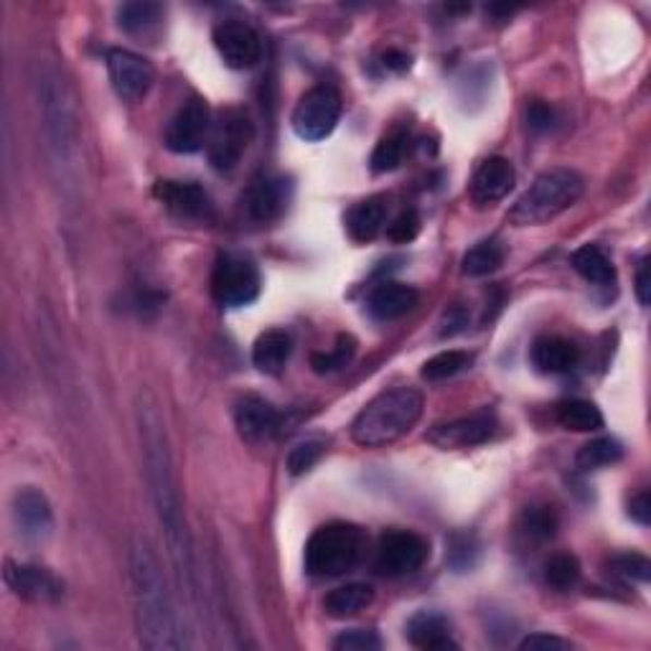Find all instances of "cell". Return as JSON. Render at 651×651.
<instances>
[{
  "label": "cell",
  "mask_w": 651,
  "mask_h": 651,
  "mask_svg": "<svg viewBox=\"0 0 651 651\" xmlns=\"http://www.w3.org/2000/svg\"><path fill=\"white\" fill-rule=\"evenodd\" d=\"M137 418V433H141V448H143V463H145V479H148V492L156 507V517L160 530H164L168 555H171L176 580L181 588H186L189 595L196 593L194 580V555H191V538L186 530V517H183V499L179 489V477L173 469L171 446H168V435L164 418H160L158 405L153 397L143 395L135 408Z\"/></svg>",
  "instance_id": "cell-1"
},
{
  "label": "cell",
  "mask_w": 651,
  "mask_h": 651,
  "mask_svg": "<svg viewBox=\"0 0 651 651\" xmlns=\"http://www.w3.org/2000/svg\"><path fill=\"white\" fill-rule=\"evenodd\" d=\"M128 565L130 586H133L135 629L141 644L150 651H179L191 647V641L183 637L173 595L166 583V572L160 568V560L148 538H143V534L133 538Z\"/></svg>",
  "instance_id": "cell-2"
},
{
  "label": "cell",
  "mask_w": 651,
  "mask_h": 651,
  "mask_svg": "<svg viewBox=\"0 0 651 651\" xmlns=\"http://www.w3.org/2000/svg\"><path fill=\"white\" fill-rule=\"evenodd\" d=\"M425 400L418 389L397 387L374 397L351 423V438L362 448H382L408 435L423 415Z\"/></svg>",
  "instance_id": "cell-3"
},
{
  "label": "cell",
  "mask_w": 651,
  "mask_h": 651,
  "mask_svg": "<svg viewBox=\"0 0 651 651\" xmlns=\"http://www.w3.org/2000/svg\"><path fill=\"white\" fill-rule=\"evenodd\" d=\"M36 92L49 150L61 166H72L76 150H80V120H76L72 92H69L59 69L44 67L38 72Z\"/></svg>",
  "instance_id": "cell-4"
},
{
  "label": "cell",
  "mask_w": 651,
  "mask_h": 651,
  "mask_svg": "<svg viewBox=\"0 0 651 651\" xmlns=\"http://www.w3.org/2000/svg\"><path fill=\"white\" fill-rule=\"evenodd\" d=\"M583 176L572 168H550L530 183V189L511 206L509 221L515 227H538L560 217L583 196Z\"/></svg>",
  "instance_id": "cell-5"
},
{
  "label": "cell",
  "mask_w": 651,
  "mask_h": 651,
  "mask_svg": "<svg viewBox=\"0 0 651 651\" xmlns=\"http://www.w3.org/2000/svg\"><path fill=\"white\" fill-rule=\"evenodd\" d=\"M366 550V534L351 522H328L305 542V572L311 578H339L354 570Z\"/></svg>",
  "instance_id": "cell-6"
},
{
  "label": "cell",
  "mask_w": 651,
  "mask_h": 651,
  "mask_svg": "<svg viewBox=\"0 0 651 651\" xmlns=\"http://www.w3.org/2000/svg\"><path fill=\"white\" fill-rule=\"evenodd\" d=\"M212 296L229 309L250 305L260 296L257 265L237 252H221L212 270Z\"/></svg>",
  "instance_id": "cell-7"
},
{
  "label": "cell",
  "mask_w": 651,
  "mask_h": 651,
  "mask_svg": "<svg viewBox=\"0 0 651 651\" xmlns=\"http://www.w3.org/2000/svg\"><path fill=\"white\" fill-rule=\"evenodd\" d=\"M343 103L339 89L331 84H318L298 99L293 110V130L301 141L318 143L339 125Z\"/></svg>",
  "instance_id": "cell-8"
},
{
  "label": "cell",
  "mask_w": 651,
  "mask_h": 651,
  "mask_svg": "<svg viewBox=\"0 0 651 651\" xmlns=\"http://www.w3.org/2000/svg\"><path fill=\"white\" fill-rule=\"evenodd\" d=\"M252 137H255V125L242 110L229 107V110L219 112V118L212 122L209 141H206L209 164L221 173L232 171L248 153Z\"/></svg>",
  "instance_id": "cell-9"
},
{
  "label": "cell",
  "mask_w": 651,
  "mask_h": 651,
  "mask_svg": "<svg viewBox=\"0 0 651 651\" xmlns=\"http://www.w3.org/2000/svg\"><path fill=\"white\" fill-rule=\"evenodd\" d=\"M431 555V545L415 532L393 530L379 540L377 555H374V568L379 576L402 578L420 570Z\"/></svg>",
  "instance_id": "cell-10"
},
{
  "label": "cell",
  "mask_w": 651,
  "mask_h": 651,
  "mask_svg": "<svg viewBox=\"0 0 651 651\" xmlns=\"http://www.w3.org/2000/svg\"><path fill=\"white\" fill-rule=\"evenodd\" d=\"M212 110L202 97H191L189 103L181 105V110L173 114L166 130V145L168 150L179 153V156H191V153L202 150L212 133Z\"/></svg>",
  "instance_id": "cell-11"
},
{
  "label": "cell",
  "mask_w": 651,
  "mask_h": 651,
  "mask_svg": "<svg viewBox=\"0 0 651 651\" xmlns=\"http://www.w3.org/2000/svg\"><path fill=\"white\" fill-rule=\"evenodd\" d=\"M107 74H110L112 89L118 92V97L128 99V103L143 99L156 82V69L150 61L130 49L107 51Z\"/></svg>",
  "instance_id": "cell-12"
},
{
  "label": "cell",
  "mask_w": 651,
  "mask_h": 651,
  "mask_svg": "<svg viewBox=\"0 0 651 651\" xmlns=\"http://www.w3.org/2000/svg\"><path fill=\"white\" fill-rule=\"evenodd\" d=\"M496 433V415L492 410H479L471 415L448 420V423L433 425L427 438L443 450L471 448L486 443Z\"/></svg>",
  "instance_id": "cell-13"
},
{
  "label": "cell",
  "mask_w": 651,
  "mask_h": 651,
  "mask_svg": "<svg viewBox=\"0 0 651 651\" xmlns=\"http://www.w3.org/2000/svg\"><path fill=\"white\" fill-rule=\"evenodd\" d=\"M214 46L221 61L232 69H252L263 57L260 34L244 21H225L214 28Z\"/></svg>",
  "instance_id": "cell-14"
},
{
  "label": "cell",
  "mask_w": 651,
  "mask_h": 651,
  "mask_svg": "<svg viewBox=\"0 0 651 651\" xmlns=\"http://www.w3.org/2000/svg\"><path fill=\"white\" fill-rule=\"evenodd\" d=\"M156 196L173 217L189 221H206L212 219L214 204L204 186L194 181H158Z\"/></svg>",
  "instance_id": "cell-15"
},
{
  "label": "cell",
  "mask_w": 651,
  "mask_h": 651,
  "mask_svg": "<svg viewBox=\"0 0 651 651\" xmlns=\"http://www.w3.org/2000/svg\"><path fill=\"white\" fill-rule=\"evenodd\" d=\"M13 522L31 542H44L53 530V511L44 492L34 486L19 489L13 496Z\"/></svg>",
  "instance_id": "cell-16"
},
{
  "label": "cell",
  "mask_w": 651,
  "mask_h": 651,
  "mask_svg": "<svg viewBox=\"0 0 651 651\" xmlns=\"http://www.w3.org/2000/svg\"><path fill=\"white\" fill-rule=\"evenodd\" d=\"M5 583L15 595L34 603H51L64 593V586L57 576L28 563H5Z\"/></svg>",
  "instance_id": "cell-17"
},
{
  "label": "cell",
  "mask_w": 651,
  "mask_h": 651,
  "mask_svg": "<svg viewBox=\"0 0 651 651\" xmlns=\"http://www.w3.org/2000/svg\"><path fill=\"white\" fill-rule=\"evenodd\" d=\"M244 212L257 225H270L280 219L288 206V181L275 179V176H263V179L252 181L248 194L242 198Z\"/></svg>",
  "instance_id": "cell-18"
},
{
  "label": "cell",
  "mask_w": 651,
  "mask_h": 651,
  "mask_svg": "<svg viewBox=\"0 0 651 651\" xmlns=\"http://www.w3.org/2000/svg\"><path fill=\"white\" fill-rule=\"evenodd\" d=\"M515 181H517L515 166H511L507 158L502 156L486 158L484 164L477 168V173H473L471 179L473 204L492 206L496 202H502V198L515 189Z\"/></svg>",
  "instance_id": "cell-19"
},
{
  "label": "cell",
  "mask_w": 651,
  "mask_h": 651,
  "mask_svg": "<svg viewBox=\"0 0 651 651\" xmlns=\"http://www.w3.org/2000/svg\"><path fill=\"white\" fill-rule=\"evenodd\" d=\"M280 412L257 395H248L244 400H240L234 410L237 431L250 443L273 438V435L280 431Z\"/></svg>",
  "instance_id": "cell-20"
},
{
  "label": "cell",
  "mask_w": 651,
  "mask_h": 651,
  "mask_svg": "<svg viewBox=\"0 0 651 651\" xmlns=\"http://www.w3.org/2000/svg\"><path fill=\"white\" fill-rule=\"evenodd\" d=\"M420 301V293L412 286L405 282L387 280L377 286L366 298V309L377 321H395L402 318L405 313H410Z\"/></svg>",
  "instance_id": "cell-21"
},
{
  "label": "cell",
  "mask_w": 651,
  "mask_h": 651,
  "mask_svg": "<svg viewBox=\"0 0 651 651\" xmlns=\"http://www.w3.org/2000/svg\"><path fill=\"white\" fill-rule=\"evenodd\" d=\"M530 359L542 374H568L580 362V349L563 336H540L532 343Z\"/></svg>",
  "instance_id": "cell-22"
},
{
  "label": "cell",
  "mask_w": 651,
  "mask_h": 651,
  "mask_svg": "<svg viewBox=\"0 0 651 651\" xmlns=\"http://www.w3.org/2000/svg\"><path fill=\"white\" fill-rule=\"evenodd\" d=\"M408 639L412 647L427 649V651H446L458 649V644L450 637V624L446 616L433 614V611H420L408 622Z\"/></svg>",
  "instance_id": "cell-23"
},
{
  "label": "cell",
  "mask_w": 651,
  "mask_h": 651,
  "mask_svg": "<svg viewBox=\"0 0 651 651\" xmlns=\"http://www.w3.org/2000/svg\"><path fill=\"white\" fill-rule=\"evenodd\" d=\"M387 196H370L351 206L347 214V229L351 240L372 242L387 225Z\"/></svg>",
  "instance_id": "cell-24"
},
{
  "label": "cell",
  "mask_w": 651,
  "mask_h": 651,
  "mask_svg": "<svg viewBox=\"0 0 651 651\" xmlns=\"http://www.w3.org/2000/svg\"><path fill=\"white\" fill-rule=\"evenodd\" d=\"M293 354V339L282 328H270L260 334L255 347H252V364L263 374H280Z\"/></svg>",
  "instance_id": "cell-25"
},
{
  "label": "cell",
  "mask_w": 651,
  "mask_h": 651,
  "mask_svg": "<svg viewBox=\"0 0 651 651\" xmlns=\"http://www.w3.org/2000/svg\"><path fill=\"white\" fill-rule=\"evenodd\" d=\"M570 265L576 267L580 278L593 282L599 288H608L616 282V267L606 255V250H601L599 244H583L572 252Z\"/></svg>",
  "instance_id": "cell-26"
},
{
  "label": "cell",
  "mask_w": 651,
  "mask_h": 651,
  "mask_svg": "<svg viewBox=\"0 0 651 651\" xmlns=\"http://www.w3.org/2000/svg\"><path fill=\"white\" fill-rule=\"evenodd\" d=\"M372 601H374L372 586L347 583V586L334 588V591L326 595L324 611L331 618H349V616H357L359 611H364L366 606H372Z\"/></svg>",
  "instance_id": "cell-27"
},
{
  "label": "cell",
  "mask_w": 651,
  "mask_h": 651,
  "mask_svg": "<svg viewBox=\"0 0 651 651\" xmlns=\"http://www.w3.org/2000/svg\"><path fill=\"white\" fill-rule=\"evenodd\" d=\"M555 415L557 423L572 433H595L603 427V412L591 400H580V397L557 402Z\"/></svg>",
  "instance_id": "cell-28"
},
{
  "label": "cell",
  "mask_w": 651,
  "mask_h": 651,
  "mask_svg": "<svg viewBox=\"0 0 651 651\" xmlns=\"http://www.w3.org/2000/svg\"><path fill=\"white\" fill-rule=\"evenodd\" d=\"M504 260H507V248H504L502 240L492 237V240L479 242L477 248L466 252L461 270L463 275H471V278H484V275L499 270Z\"/></svg>",
  "instance_id": "cell-29"
},
{
  "label": "cell",
  "mask_w": 651,
  "mask_h": 651,
  "mask_svg": "<svg viewBox=\"0 0 651 651\" xmlns=\"http://www.w3.org/2000/svg\"><path fill=\"white\" fill-rule=\"evenodd\" d=\"M624 458V446L616 438H595L578 450L576 463L580 471H595L614 466Z\"/></svg>",
  "instance_id": "cell-30"
},
{
  "label": "cell",
  "mask_w": 651,
  "mask_h": 651,
  "mask_svg": "<svg viewBox=\"0 0 651 651\" xmlns=\"http://www.w3.org/2000/svg\"><path fill=\"white\" fill-rule=\"evenodd\" d=\"M471 362H473V357L469 354V351H458V349L441 351V354H435L433 359H427V362L423 364V379H427V382L454 379L456 374L469 370Z\"/></svg>",
  "instance_id": "cell-31"
},
{
  "label": "cell",
  "mask_w": 651,
  "mask_h": 651,
  "mask_svg": "<svg viewBox=\"0 0 651 651\" xmlns=\"http://www.w3.org/2000/svg\"><path fill=\"white\" fill-rule=\"evenodd\" d=\"M164 19V8L150 0H137V3H125L118 11V23L128 34H141Z\"/></svg>",
  "instance_id": "cell-32"
},
{
  "label": "cell",
  "mask_w": 651,
  "mask_h": 651,
  "mask_svg": "<svg viewBox=\"0 0 651 651\" xmlns=\"http://www.w3.org/2000/svg\"><path fill=\"white\" fill-rule=\"evenodd\" d=\"M545 580L555 591H570L580 580V563L576 555L557 553L545 563Z\"/></svg>",
  "instance_id": "cell-33"
},
{
  "label": "cell",
  "mask_w": 651,
  "mask_h": 651,
  "mask_svg": "<svg viewBox=\"0 0 651 651\" xmlns=\"http://www.w3.org/2000/svg\"><path fill=\"white\" fill-rule=\"evenodd\" d=\"M519 530H522L527 540H534V542L553 540L557 532L555 509L553 507H527Z\"/></svg>",
  "instance_id": "cell-34"
},
{
  "label": "cell",
  "mask_w": 651,
  "mask_h": 651,
  "mask_svg": "<svg viewBox=\"0 0 651 651\" xmlns=\"http://www.w3.org/2000/svg\"><path fill=\"white\" fill-rule=\"evenodd\" d=\"M357 354V341L354 336H339V341H336V347L331 351H318V354L311 357V366L316 370L318 374H331V372H339L347 366L351 359Z\"/></svg>",
  "instance_id": "cell-35"
},
{
  "label": "cell",
  "mask_w": 651,
  "mask_h": 651,
  "mask_svg": "<svg viewBox=\"0 0 651 651\" xmlns=\"http://www.w3.org/2000/svg\"><path fill=\"white\" fill-rule=\"evenodd\" d=\"M405 148H408V141H405L402 133L385 135L377 143V148L372 153V171L374 173H389L395 168H400L405 158Z\"/></svg>",
  "instance_id": "cell-36"
},
{
  "label": "cell",
  "mask_w": 651,
  "mask_h": 651,
  "mask_svg": "<svg viewBox=\"0 0 651 651\" xmlns=\"http://www.w3.org/2000/svg\"><path fill=\"white\" fill-rule=\"evenodd\" d=\"M477 557H479L477 534H471V532L450 534L448 550H446V560L450 568H454L456 572L469 570V568H473V563H477Z\"/></svg>",
  "instance_id": "cell-37"
},
{
  "label": "cell",
  "mask_w": 651,
  "mask_h": 651,
  "mask_svg": "<svg viewBox=\"0 0 651 651\" xmlns=\"http://www.w3.org/2000/svg\"><path fill=\"white\" fill-rule=\"evenodd\" d=\"M324 454H326L324 438H305L301 443H296L288 454V471L293 473V477H301V473L311 471Z\"/></svg>",
  "instance_id": "cell-38"
},
{
  "label": "cell",
  "mask_w": 651,
  "mask_h": 651,
  "mask_svg": "<svg viewBox=\"0 0 651 651\" xmlns=\"http://www.w3.org/2000/svg\"><path fill=\"white\" fill-rule=\"evenodd\" d=\"M611 572L622 580H626V583H631V580H637V583H647L651 576V563L644 555H637V553L616 555L614 560H611Z\"/></svg>",
  "instance_id": "cell-39"
},
{
  "label": "cell",
  "mask_w": 651,
  "mask_h": 651,
  "mask_svg": "<svg viewBox=\"0 0 651 651\" xmlns=\"http://www.w3.org/2000/svg\"><path fill=\"white\" fill-rule=\"evenodd\" d=\"M334 649L336 651H379L382 639L379 634L372 629H351L334 639Z\"/></svg>",
  "instance_id": "cell-40"
},
{
  "label": "cell",
  "mask_w": 651,
  "mask_h": 651,
  "mask_svg": "<svg viewBox=\"0 0 651 651\" xmlns=\"http://www.w3.org/2000/svg\"><path fill=\"white\" fill-rule=\"evenodd\" d=\"M420 232V217L415 209H408L402 214H397V217L387 225V237L397 244H408L418 237Z\"/></svg>",
  "instance_id": "cell-41"
},
{
  "label": "cell",
  "mask_w": 651,
  "mask_h": 651,
  "mask_svg": "<svg viewBox=\"0 0 651 651\" xmlns=\"http://www.w3.org/2000/svg\"><path fill=\"white\" fill-rule=\"evenodd\" d=\"M527 125L534 133H550L555 128V110L542 99H534V103L527 105Z\"/></svg>",
  "instance_id": "cell-42"
},
{
  "label": "cell",
  "mask_w": 651,
  "mask_h": 651,
  "mask_svg": "<svg viewBox=\"0 0 651 651\" xmlns=\"http://www.w3.org/2000/svg\"><path fill=\"white\" fill-rule=\"evenodd\" d=\"M519 649L522 651H568L572 649V644L568 639H560V637H553V634H532V637H527L519 641Z\"/></svg>",
  "instance_id": "cell-43"
},
{
  "label": "cell",
  "mask_w": 651,
  "mask_h": 651,
  "mask_svg": "<svg viewBox=\"0 0 651 651\" xmlns=\"http://www.w3.org/2000/svg\"><path fill=\"white\" fill-rule=\"evenodd\" d=\"M629 515L634 522H639L641 527H647L651 522V502H649V492H641L631 499L629 504Z\"/></svg>",
  "instance_id": "cell-44"
},
{
  "label": "cell",
  "mask_w": 651,
  "mask_h": 651,
  "mask_svg": "<svg viewBox=\"0 0 651 651\" xmlns=\"http://www.w3.org/2000/svg\"><path fill=\"white\" fill-rule=\"evenodd\" d=\"M649 290H651L649 260H641L639 270H637V298H639L641 305H649Z\"/></svg>",
  "instance_id": "cell-45"
},
{
  "label": "cell",
  "mask_w": 651,
  "mask_h": 651,
  "mask_svg": "<svg viewBox=\"0 0 651 651\" xmlns=\"http://www.w3.org/2000/svg\"><path fill=\"white\" fill-rule=\"evenodd\" d=\"M466 326V313L463 309H450L446 313V318H443V336H454L461 331V328Z\"/></svg>",
  "instance_id": "cell-46"
},
{
  "label": "cell",
  "mask_w": 651,
  "mask_h": 651,
  "mask_svg": "<svg viewBox=\"0 0 651 651\" xmlns=\"http://www.w3.org/2000/svg\"><path fill=\"white\" fill-rule=\"evenodd\" d=\"M382 64H385L387 69H393V72H405V69L410 67V57L405 51L389 49V51H385V57H382Z\"/></svg>",
  "instance_id": "cell-47"
}]
</instances>
